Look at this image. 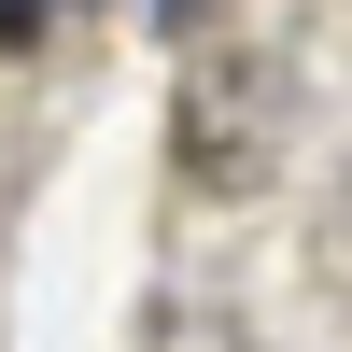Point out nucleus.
<instances>
[{"mask_svg":"<svg viewBox=\"0 0 352 352\" xmlns=\"http://www.w3.org/2000/svg\"><path fill=\"white\" fill-rule=\"evenodd\" d=\"M28 14H43V0H0V28H28Z\"/></svg>","mask_w":352,"mask_h":352,"instance_id":"1","label":"nucleus"}]
</instances>
